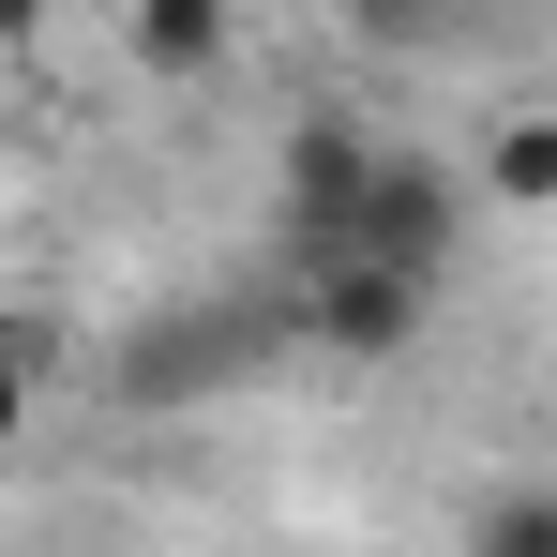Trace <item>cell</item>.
<instances>
[{"label": "cell", "instance_id": "obj_5", "mask_svg": "<svg viewBox=\"0 0 557 557\" xmlns=\"http://www.w3.org/2000/svg\"><path fill=\"white\" fill-rule=\"evenodd\" d=\"M226 362H242V347H226V317H151V347L121 362V392H136V407H182V392H211Z\"/></svg>", "mask_w": 557, "mask_h": 557}, {"label": "cell", "instance_id": "obj_1", "mask_svg": "<svg viewBox=\"0 0 557 557\" xmlns=\"http://www.w3.org/2000/svg\"><path fill=\"white\" fill-rule=\"evenodd\" d=\"M301 332L332 347V362H407L422 332H437V286L392 272V257H362V242H332V257H301Z\"/></svg>", "mask_w": 557, "mask_h": 557}, {"label": "cell", "instance_id": "obj_4", "mask_svg": "<svg viewBox=\"0 0 557 557\" xmlns=\"http://www.w3.org/2000/svg\"><path fill=\"white\" fill-rule=\"evenodd\" d=\"M121 61L151 91H211L242 61V0H121Z\"/></svg>", "mask_w": 557, "mask_h": 557}, {"label": "cell", "instance_id": "obj_2", "mask_svg": "<svg viewBox=\"0 0 557 557\" xmlns=\"http://www.w3.org/2000/svg\"><path fill=\"white\" fill-rule=\"evenodd\" d=\"M347 242L437 286V272H453V242H467V196H453V166H437V151H392V136H376V182H362V211H347ZM317 257H332V242H317Z\"/></svg>", "mask_w": 557, "mask_h": 557}, {"label": "cell", "instance_id": "obj_3", "mask_svg": "<svg viewBox=\"0 0 557 557\" xmlns=\"http://www.w3.org/2000/svg\"><path fill=\"white\" fill-rule=\"evenodd\" d=\"M362 182H376V136L347 121V106H301V121H286V242H301V257L347 242Z\"/></svg>", "mask_w": 557, "mask_h": 557}, {"label": "cell", "instance_id": "obj_9", "mask_svg": "<svg viewBox=\"0 0 557 557\" xmlns=\"http://www.w3.org/2000/svg\"><path fill=\"white\" fill-rule=\"evenodd\" d=\"M317 15H347V30H422L437 0H317Z\"/></svg>", "mask_w": 557, "mask_h": 557}, {"label": "cell", "instance_id": "obj_10", "mask_svg": "<svg viewBox=\"0 0 557 557\" xmlns=\"http://www.w3.org/2000/svg\"><path fill=\"white\" fill-rule=\"evenodd\" d=\"M46 15H61V0H0V46H46Z\"/></svg>", "mask_w": 557, "mask_h": 557}, {"label": "cell", "instance_id": "obj_6", "mask_svg": "<svg viewBox=\"0 0 557 557\" xmlns=\"http://www.w3.org/2000/svg\"><path fill=\"white\" fill-rule=\"evenodd\" d=\"M482 196H497V211H543L557 196V121L543 106H512V121L482 136Z\"/></svg>", "mask_w": 557, "mask_h": 557}, {"label": "cell", "instance_id": "obj_8", "mask_svg": "<svg viewBox=\"0 0 557 557\" xmlns=\"http://www.w3.org/2000/svg\"><path fill=\"white\" fill-rule=\"evenodd\" d=\"M467 557H557V497H543V482H512V497L482 512V543H467Z\"/></svg>", "mask_w": 557, "mask_h": 557}, {"label": "cell", "instance_id": "obj_7", "mask_svg": "<svg viewBox=\"0 0 557 557\" xmlns=\"http://www.w3.org/2000/svg\"><path fill=\"white\" fill-rule=\"evenodd\" d=\"M46 422V317H0V453H30Z\"/></svg>", "mask_w": 557, "mask_h": 557}]
</instances>
